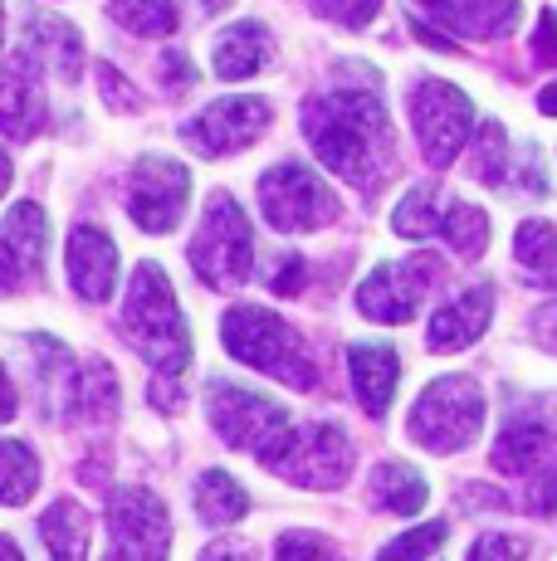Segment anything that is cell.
<instances>
[{"instance_id":"1","label":"cell","mask_w":557,"mask_h":561,"mask_svg":"<svg viewBox=\"0 0 557 561\" xmlns=\"http://www.w3.org/2000/svg\"><path fill=\"white\" fill-rule=\"evenodd\" d=\"M304 137L314 157L348 186L372 191L391 171V117L377 89H333L304 103Z\"/></svg>"},{"instance_id":"2","label":"cell","mask_w":557,"mask_h":561,"mask_svg":"<svg viewBox=\"0 0 557 561\" xmlns=\"http://www.w3.org/2000/svg\"><path fill=\"white\" fill-rule=\"evenodd\" d=\"M123 332L133 342V352L152 366L157 376H181L191 366V332L186 318L177 308V294H171V278L162 264H137L133 284H127L123 298Z\"/></svg>"},{"instance_id":"3","label":"cell","mask_w":557,"mask_h":561,"mask_svg":"<svg viewBox=\"0 0 557 561\" xmlns=\"http://www.w3.org/2000/svg\"><path fill=\"white\" fill-rule=\"evenodd\" d=\"M220 342L235 362L254 366V371H264V376H278V381L294 386V391H314L318 386V366L308 357L304 337H298L284 318H274L270 308H254V304L230 308L220 322Z\"/></svg>"},{"instance_id":"4","label":"cell","mask_w":557,"mask_h":561,"mask_svg":"<svg viewBox=\"0 0 557 561\" xmlns=\"http://www.w3.org/2000/svg\"><path fill=\"white\" fill-rule=\"evenodd\" d=\"M191 274L211 288V294H235V288L250 278L254 268V234L245 220L240 201L230 191H216L206 201V215L196 225V240H191Z\"/></svg>"},{"instance_id":"5","label":"cell","mask_w":557,"mask_h":561,"mask_svg":"<svg viewBox=\"0 0 557 561\" xmlns=\"http://www.w3.org/2000/svg\"><path fill=\"white\" fill-rule=\"evenodd\" d=\"M406 430H411L416 445L435 449V455H459L485 430V396L469 376H441L416 396Z\"/></svg>"},{"instance_id":"6","label":"cell","mask_w":557,"mask_h":561,"mask_svg":"<svg viewBox=\"0 0 557 561\" xmlns=\"http://www.w3.org/2000/svg\"><path fill=\"white\" fill-rule=\"evenodd\" d=\"M206 415L216 425V435L225 439L230 449H254V455H274L278 445L288 439V410L264 401V396L245 391V386H230V381H211L206 386Z\"/></svg>"},{"instance_id":"7","label":"cell","mask_w":557,"mask_h":561,"mask_svg":"<svg viewBox=\"0 0 557 561\" xmlns=\"http://www.w3.org/2000/svg\"><path fill=\"white\" fill-rule=\"evenodd\" d=\"M260 210L274 230L304 234V230H323V225H333L342 205L308 167L284 161V167H270L260 176Z\"/></svg>"},{"instance_id":"8","label":"cell","mask_w":557,"mask_h":561,"mask_svg":"<svg viewBox=\"0 0 557 561\" xmlns=\"http://www.w3.org/2000/svg\"><path fill=\"white\" fill-rule=\"evenodd\" d=\"M270 473L298 483V489H338L352 473V445L338 425H304L288 430V439L274 449V455L260 459Z\"/></svg>"},{"instance_id":"9","label":"cell","mask_w":557,"mask_h":561,"mask_svg":"<svg viewBox=\"0 0 557 561\" xmlns=\"http://www.w3.org/2000/svg\"><path fill=\"white\" fill-rule=\"evenodd\" d=\"M441 278V259L435 254H411V259H387L357 284V308L362 318L382 322V328H401L411 322L425 304V288Z\"/></svg>"},{"instance_id":"10","label":"cell","mask_w":557,"mask_h":561,"mask_svg":"<svg viewBox=\"0 0 557 561\" xmlns=\"http://www.w3.org/2000/svg\"><path fill=\"white\" fill-rule=\"evenodd\" d=\"M411 123L425 147V161L445 171L450 161L465 152L469 127H475V103L445 79H421L411 89Z\"/></svg>"},{"instance_id":"11","label":"cell","mask_w":557,"mask_h":561,"mask_svg":"<svg viewBox=\"0 0 557 561\" xmlns=\"http://www.w3.org/2000/svg\"><path fill=\"white\" fill-rule=\"evenodd\" d=\"M270 123H274L270 99L240 93V99L206 103L186 127H181V137H186V147L201 157H230V152H245V147L260 142V133Z\"/></svg>"},{"instance_id":"12","label":"cell","mask_w":557,"mask_h":561,"mask_svg":"<svg viewBox=\"0 0 557 561\" xmlns=\"http://www.w3.org/2000/svg\"><path fill=\"white\" fill-rule=\"evenodd\" d=\"M109 537H113V561H167L171 552L167 503L147 489H113Z\"/></svg>"},{"instance_id":"13","label":"cell","mask_w":557,"mask_h":561,"mask_svg":"<svg viewBox=\"0 0 557 561\" xmlns=\"http://www.w3.org/2000/svg\"><path fill=\"white\" fill-rule=\"evenodd\" d=\"M191 201V176L181 161L171 157H143L133 167V181H127V215H133L137 230L147 234H171L186 215Z\"/></svg>"},{"instance_id":"14","label":"cell","mask_w":557,"mask_h":561,"mask_svg":"<svg viewBox=\"0 0 557 561\" xmlns=\"http://www.w3.org/2000/svg\"><path fill=\"white\" fill-rule=\"evenodd\" d=\"M69 284L79 298L89 304H103L113 298V284H117V250L113 240L99 230V225H73L69 230Z\"/></svg>"},{"instance_id":"15","label":"cell","mask_w":557,"mask_h":561,"mask_svg":"<svg viewBox=\"0 0 557 561\" xmlns=\"http://www.w3.org/2000/svg\"><path fill=\"white\" fill-rule=\"evenodd\" d=\"M489 312H495V294H489V288H465L459 298H450L445 308L431 312V328H425V347H431L435 357L465 352L469 342L485 337Z\"/></svg>"},{"instance_id":"16","label":"cell","mask_w":557,"mask_h":561,"mask_svg":"<svg viewBox=\"0 0 557 561\" xmlns=\"http://www.w3.org/2000/svg\"><path fill=\"white\" fill-rule=\"evenodd\" d=\"M5 99H0V117H5L10 142H30L45 127V89H39V59H30L25 49L10 54L5 64Z\"/></svg>"},{"instance_id":"17","label":"cell","mask_w":557,"mask_h":561,"mask_svg":"<svg viewBox=\"0 0 557 561\" xmlns=\"http://www.w3.org/2000/svg\"><path fill=\"white\" fill-rule=\"evenodd\" d=\"M459 39H503L519 25V0H421Z\"/></svg>"},{"instance_id":"18","label":"cell","mask_w":557,"mask_h":561,"mask_svg":"<svg viewBox=\"0 0 557 561\" xmlns=\"http://www.w3.org/2000/svg\"><path fill=\"white\" fill-rule=\"evenodd\" d=\"M348 376H352V391H357L362 410L372 420L387 415L391 391H396V376H401V362L387 342H352L348 347Z\"/></svg>"},{"instance_id":"19","label":"cell","mask_w":557,"mask_h":561,"mask_svg":"<svg viewBox=\"0 0 557 561\" xmlns=\"http://www.w3.org/2000/svg\"><path fill=\"white\" fill-rule=\"evenodd\" d=\"M211 59H216V64H211V69H216V79H225V83L254 79V73L274 59V39H270V30H264L260 20H235L230 30H220Z\"/></svg>"},{"instance_id":"20","label":"cell","mask_w":557,"mask_h":561,"mask_svg":"<svg viewBox=\"0 0 557 561\" xmlns=\"http://www.w3.org/2000/svg\"><path fill=\"white\" fill-rule=\"evenodd\" d=\"M49 220L35 201H15L5 215V288H20L25 274H39Z\"/></svg>"},{"instance_id":"21","label":"cell","mask_w":557,"mask_h":561,"mask_svg":"<svg viewBox=\"0 0 557 561\" xmlns=\"http://www.w3.org/2000/svg\"><path fill=\"white\" fill-rule=\"evenodd\" d=\"M20 49H25L30 59H45L49 69H55L59 83H73L79 79V69H83V39L64 15L25 20V39H20Z\"/></svg>"},{"instance_id":"22","label":"cell","mask_w":557,"mask_h":561,"mask_svg":"<svg viewBox=\"0 0 557 561\" xmlns=\"http://www.w3.org/2000/svg\"><path fill=\"white\" fill-rule=\"evenodd\" d=\"M548 449H553V435H548V420L538 415H513L509 425H503L499 445H495V469L503 473H533L548 463Z\"/></svg>"},{"instance_id":"23","label":"cell","mask_w":557,"mask_h":561,"mask_svg":"<svg viewBox=\"0 0 557 561\" xmlns=\"http://www.w3.org/2000/svg\"><path fill=\"white\" fill-rule=\"evenodd\" d=\"M39 537H45L55 561H89V513L73 499L49 503L45 517H39Z\"/></svg>"},{"instance_id":"24","label":"cell","mask_w":557,"mask_h":561,"mask_svg":"<svg viewBox=\"0 0 557 561\" xmlns=\"http://www.w3.org/2000/svg\"><path fill=\"white\" fill-rule=\"evenodd\" d=\"M425 499H431V483H425L411 463L387 459V463H377V469H372V503H377V508L406 517V513H421Z\"/></svg>"},{"instance_id":"25","label":"cell","mask_w":557,"mask_h":561,"mask_svg":"<svg viewBox=\"0 0 557 561\" xmlns=\"http://www.w3.org/2000/svg\"><path fill=\"white\" fill-rule=\"evenodd\" d=\"M250 513V493L240 479H230L225 469H206L196 479V517L206 527H230Z\"/></svg>"},{"instance_id":"26","label":"cell","mask_w":557,"mask_h":561,"mask_svg":"<svg viewBox=\"0 0 557 561\" xmlns=\"http://www.w3.org/2000/svg\"><path fill=\"white\" fill-rule=\"evenodd\" d=\"M109 15L127 35H143V39L177 35V5L171 0H109Z\"/></svg>"},{"instance_id":"27","label":"cell","mask_w":557,"mask_h":561,"mask_svg":"<svg viewBox=\"0 0 557 561\" xmlns=\"http://www.w3.org/2000/svg\"><path fill=\"white\" fill-rule=\"evenodd\" d=\"M441 234L450 240V250H455V254L479 259V254L489 250V215L479 210V205L455 201V205L445 210V220H441Z\"/></svg>"},{"instance_id":"28","label":"cell","mask_w":557,"mask_h":561,"mask_svg":"<svg viewBox=\"0 0 557 561\" xmlns=\"http://www.w3.org/2000/svg\"><path fill=\"white\" fill-rule=\"evenodd\" d=\"M445 215H435V186L431 181H421V186H411L401 196V205L391 210V230L401 234V240H425V234L441 230Z\"/></svg>"},{"instance_id":"29","label":"cell","mask_w":557,"mask_h":561,"mask_svg":"<svg viewBox=\"0 0 557 561\" xmlns=\"http://www.w3.org/2000/svg\"><path fill=\"white\" fill-rule=\"evenodd\" d=\"M0 489H5L10 508L30 503V493L39 489V459L30 455L20 439H5V445H0Z\"/></svg>"},{"instance_id":"30","label":"cell","mask_w":557,"mask_h":561,"mask_svg":"<svg viewBox=\"0 0 557 561\" xmlns=\"http://www.w3.org/2000/svg\"><path fill=\"white\" fill-rule=\"evenodd\" d=\"M513 250H519V264L553 268L557 264V230L548 220H523L519 234H513Z\"/></svg>"},{"instance_id":"31","label":"cell","mask_w":557,"mask_h":561,"mask_svg":"<svg viewBox=\"0 0 557 561\" xmlns=\"http://www.w3.org/2000/svg\"><path fill=\"white\" fill-rule=\"evenodd\" d=\"M441 542H445V523H425V527H411V533L391 537L377 552V561H425Z\"/></svg>"},{"instance_id":"32","label":"cell","mask_w":557,"mask_h":561,"mask_svg":"<svg viewBox=\"0 0 557 561\" xmlns=\"http://www.w3.org/2000/svg\"><path fill=\"white\" fill-rule=\"evenodd\" d=\"M475 176L485 181V186H503V176H509V137H503L495 123H489V127H485V137H479Z\"/></svg>"},{"instance_id":"33","label":"cell","mask_w":557,"mask_h":561,"mask_svg":"<svg viewBox=\"0 0 557 561\" xmlns=\"http://www.w3.org/2000/svg\"><path fill=\"white\" fill-rule=\"evenodd\" d=\"M274 561H338V552L314 533H284L274 547Z\"/></svg>"},{"instance_id":"34","label":"cell","mask_w":557,"mask_h":561,"mask_svg":"<svg viewBox=\"0 0 557 561\" xmlns=\"http://www.w3.org/2000/svg\"><path fill=\"white\" fill-rule=\"evenodd\" d=\"M308 5L318 10L323 20H333V25H367L372 15L382 10V0H308Z\"/></svg>"},{"instance_id":"35","label":"cell","mask_w":557,"mask_h":561,"mask_svg":"<svg viewBox=\"0 0 557 561\" xmlns=\"http://www.w3.org/2000/svg\"><path fill=\"white\" fill-rule=\"evenodd\" d=\"M523 557H528V542L509 533H485L469 547V561H523Z\"/></svg>"},{"instance_id":"36","label":"cell","mask_w":557,"mask_h":561,"mask_svg":"<svg viewBox=\"0 0 557 561\" xmlns=\"http://www.w3.org/2000/svg\"><path fill=\"white\" fill-rule=\"evenodd\" d=\"M99 83H103V99H109L113 113H137L143 99H137V89L123 79V73L113 69V64H99Z\"/></svg>"},{"instance_id":"37","label":"cell","mask_w":557,"mask_h":561,"mask_svg":"<svg viewBox=\"0 0 557 561\" xmlns=\"http://www.w3.org/2000/svg\"><path fill=\"white\" fill-rule=\"evenodd\" d=\"M270 294H304V254H278L270 264Z\"/></svg>"},{"instance_id":"38","label":"cell","mask_w":557,"mask_h":561,"mask_svg":"<svg viewBox=\"0 0 557 561\" xmlns=\"http://www.w3.org/2000/svg\"><path fill=\"white\" fill-rule=\"evenodd\" d=\"M533 59L557 64V10H543L538 15V30H533Z\"/></svg>"},{"instance_id":"39","label":"cell","mask_w":557,"mask_h":561,"mask_svg":"<svg viewBox=\"0 0 557 561\" xmlns=\"http://www.w3.org/2000/svg\"><path fill=\"white\" fill-rule=\"evenodd\" d=\"M254 547L250 542H235V537H220V542H211L206 552H201V561H250Z\"/></svg>"},{"instance_id":"40","label":"cell","mask_w":557,"mask_h":561,"mask_svg":"<svg viewBox=\"0 0 557 561\" xmlns=\"http://www.w3.org/2000/svg\"><path fill=\"white\" fill-rule=\"evenodd\" d=\"M171 381H177V376H157V381L147 386V401L162 405V410H177V405H181V391H177Z\"/></svg>"},{"instance_id":"41","label":"cell","mask_w":557,"mask_h":561,"mask_svg":"<svg viewBox=\"0 0 557 561\" xmlns=\"http://www.w3.org/2000/svg\"><path fill=\"white\" fill-rule=\"evenodd\" d=\"M162 69H167V89H181V83H191V64H186V54H167Z\"/></svg>"},{"instance_id":"42","label":"cell","mask_w":557,"mask_h":561,"mask_svg":"<svg viewBox=\"0 0 557 561\" xmlns=\"http://www.w3.org/2000/svg\"><path fill=\"white\" fill-rule=\"evenodd\" d=\"M538 107H543L548 117H557V83H548V89L538 93Z\"/></svg>"},{"instance_id":"43","label":"cell","mask_w":557,"mask_h":561,"mask_svg":"<svg viewBox=\"0 0 557 561\" xmlns=\"http://www.w3.org/2000/svg\"><path fill=\"white\" fill-rule=\"evenodd\" d=\"M196 5H201V15H220V10L230 5V0H196Z\"/></svg>"},{"instance_id":"44","label":"cell","mask_w":557,"mask_h":561,"mask_svg":"<svg viewBox=\"0 0 557 561\" xmlns=\"http://www.w3.org/2000/svg\"><path fill=\"white\" fill-rule=\"evenodd\" d=\"M5 561H25V557H20V547L10 542V537H5Z\"/></svg>"}]
</instances>
